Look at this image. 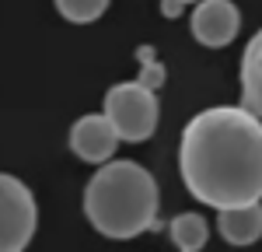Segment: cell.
<instances>
[{
	"label": "cell",
	"mask_w": 262,
	"mask_h": 252,
	"mask_svg": "<svg viewBox=\"0 0 262 252\" xmlns=\"http://www.w3.org/2000/svg\"><path fill=\"white\" fill-rule=\"evenodd\" d=\"M182 11H185L182 0H161V14H164V18H179Z\"/></svg>",
	"instance_id": "12"
},
{
	"label": "cell",
	"mask_w": 262,
	"mask_h": 252,
	"mask_svg": "<svg viewBox=\"0 0 262 252\" xmlns=\"http://www.w3.org/2000/svg\"><path fill=\"white\" fill-rule=\"evenodd\" d=\"M137 63H140V77L137 81L143 88H150V91H158L168 77V70H164V63L158 60V49L154 46H137Z\"/></svg>",
	"instance_id": "11"
},
{
	"label": "cell",
	"mask_w": 262,
	"mask_h": 252,
	"mask_svg": "<svg viewBox=\"0 0 262 252\" xmlns=\"http://www.w3.org/2000/svg\"><path fill=\"white\" fill-rule=\"evenodd\" d=\"M116 144H119V133L116 126L105 119V112L98 116H81L77 123L70 126V151L88 161V165H101L116 154Z\"/></svg>",
	"instance_id": "6"
},
{
	"label": "cell",
	"mask_w": 262,
	"mask_h": 252,
	"mask_svg": "<svg viewBox=\"0 0 262 252\" xmlns=\"http://www.w3.org/2000/svg\"><path fill=\"white\" fill-rule=\"evenodd\" d=\"M242 105L262 119V28L242 53Z\"/></svg>",
	"instance_id": "8"
},
{
	"label": "cell",
	"mask_w": 262,
	"mask_h": 252,
	"mask_svg": "<svg viewBox=\"0 0 262 252\" xmlns=\"http://www.w3.org/2000/svg\"><path fill=\"white\" fill-rule=\"evenodd\" d=\"M56 11L74 25H88V21H98L108 11V0H53Z\"/></svg>",
	"instance_id": "10"
},
{
	"label": "cell",
	"mask_w": 262,
	"mask_h": 252,
	"mask_svg": "<svg viewBox=\"0 0 262 252\" xmlns=\"http://www.w3.org/2000/svg\"><path fill=\"white\" fill-rule=\"evenodd\" d=\"M171 242L179 245L182 252H196L206 245V238H210V224L203 221L200 214H179V217H171Z\"/></svg>",
	"instance_id": "9"
},
{
	"label": "cell",
	"mask_w": 262,
	"mask_h": 252,
	"mask_svg": "<svg viewBox=\"0 0 262 252\" xmlns=\"http://www.w3.org/2000/svg\"><path fill=\"white\" fill-rule=\"evenodd\" d=\"M39 228V207L18 175L0 172V252H18Z\"/></svg>",
	"instance_id": "4"
},
{
	"label": "cell",
	"mask_w": 262,
	"mask_h": 252,
	"mask_svg": "<svg viewBox=\"0 0 262 252\" xmlns=\"http://www.w3.org/2000/svg\"><path fill=\"white\" fill-rule=\"evenodd\" d=\"M185 189L206 207H242L262 200V119L245 105L196 112L179 140Z\"/></svg>",
	"instance_id": "1"
},
{
	"label": "cell",
	"mask_w": 262,
	"mask_h": 252,
	"mask_svg": "<svg viewBox=\"0 0 262 252\" xmlns=\"http://www.w3.org/2000/svg\"><path fill=\"white\" fill-rule=\"evenodd\" d=\"M217 231L231 245H252L262 238V200L242 203V207H221L217 210Z\"/></svg>",
	"instance_id": "7"
},
{
	"label": "cell",
	"mask_w": 262,
	"mask_h": 252,
	"mask_svg": "<svg viewBox=\"0 0 262 252\" xmlns=\"http://www.w3.org/2000/svg\"><path fill=\"white\" fill-rule=\"evenodd\" d=\"M101 112L105 119L116 126L119 140L126 144H143L154 137L158 130V91L143 88L140 81H122L112 84L101 98Z\"/></svg>",
	"instance_id": "3"
},
{
	"label": "cell",
	"mask_w": 262,
	"mask_h": 252,
	"mask_svg": "<svg viewBox=\"0 0 262 252\" xmlns=\"http://www.w3.org/2000/svg\"><path fill=\"white\" fill-rule=\"evenodd\" d=\"M238 28H242V11L231 0H200L192 11V21H189L192 39L200 46H210V49L234 42Z\"/></svg>",
	"instance_id": "5"
},
{
	"label": "cell",
	"mask_w": 262,
	"mask_h": 252,
	"mask_svg": "<svg viewBox=\"0 0 262 252\" xmlns=\"http://www.w3.org/2000/svg\"><path fill=\"white\" fill-rule=\"evenodd\" d=\"M182 4H185V7H189V4H200V0H182Z\"/></svg>",
	"instance_id": "13"
},
{
	"label": "cell",
	"mask_w": 262,
	"mask_h": 252,
	"mask_svg": "<svg viewBox=\"0 0 262 252\" xmlns=\"http://www.w3.org/2000/svg\"><path fill=\"white\" fill-rule=\"evenodd\" d=\"M158 182L129 158H108L84 186V217L105 238H137L158 228Z\"/></svg>",
	"instance_id": "2"
}]
</instances>
